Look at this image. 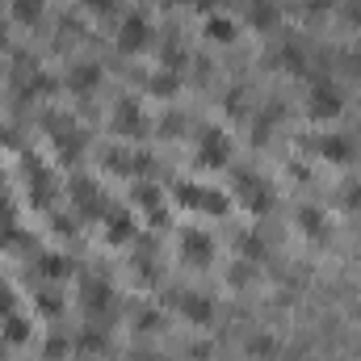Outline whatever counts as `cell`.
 <instances>
[{"instance_id":"obj_1","label":"cell","mask_w":361,"mask_h":361,"mask_svg":"<svg viewBox=\"0 0 361 361\" xmlns=\"http://www.w3.org/2000/svg\"><path fill=\"white\" fill-rule=\"evenodd\" d=\"M311 109H315L320 118H332V114L341 109V97H336L332 88H320V93H311Z\"/></svg>"},{"instance_id":"obj_2","label":"cell","mask_w":361,"mask_h":361,"mask_svg":"<svg viewBox=\"0 0 361 361\" xmlns=\"http://www.w3.org/2000/svg\"><path fill=\"white\" fill-rule=\"evenodd\" d=\"M273 349H278V345H273V341H269V336H257V341H252V345H248V353H252V357H273Z\"/></svg>"}]
</instances>
